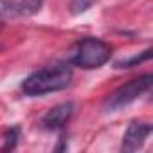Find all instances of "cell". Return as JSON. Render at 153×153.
<instances>
[{
	"label": "cell",
	"mask_w": 153,
	"mask_h": 153,
	"mask_svg": "<svg viewBox=\"0 0 153 153\" xmlns=\"http://www.w3.org/2000/svg\"><path fill=\"white\" fill-rule=\"evenodd\" d=\"M72 81V68L67 63H56L51 67H43L34 70L22 81L20 90L29 97L45 96L51 92H59L67 88Z\"/></svg>",
	"instance_id": "obj_1"
},
{
	"label": "cell",
	"mask_w": 153,
	"mask_h": 153,
	"mask_svg": "<svg viewBox=\"0 0 153 153\" xmlns=\"http://www.w3.org/2000/svg\"><path fill=\"white\" fill-rule=\"evenodd\" d=\"M110 56H112V47L106 42L88 36V38L81 40L74 47L68 61L74 67H81V68L92 70V68L103 67L110 59Z\"/></svg>",
	"instance_id": "obj_2"
},
{
	"label": "cell",
	"mask_w": 153,
	"mask_h": 153,
	"mask_svg": "<svg viewBox=\"0 0 153 153\" xmlns=\"http://www.w3.org/2000/svg\"><path fill=\"white\" fill-rule=\"evenodd\" d=\"M151 83H153V76L148 72V74H142L139 78H133L130 79L128 83L121 85L119 88H115L106 99H105V105L103 108L106 112H115V110H121L124 106H128L130 103L137 101L140 96H144L149 88H151Z\"/></svg>",
	"instance_id": "obj_3"
},
{
	"label": "cell",
	"mask_w": 153,
	"mask_h": 153,
	"mask_svg": "<svg viewBox=\"0 0 153 153\" xmlns=\"http://www.w3.org/2000/svg\"><path fill=\"white\" fill-rule=\"evenodd\" d=\"M151 124L149 123H142V121H133L128 130L124 131V137H123V144H121V151H137L144 146L146 139L149 137L151 133Z\"/></svg>",
	"instance_id": "obj_4"
},
{
	"label": "cell",
	"mask_w": 153,
	"mask_h": 153,
	"mask_svg": "<svg viewBox=\"0 0 153 153\" xmlns=\"http://www.w3.org/2000/svg\"><path fill=\"white\" fill-rule=\"evenodd\" d=\"M74 114V103H61V105H56L52 106L43 117H42V126L45 130H51V131H56V130H61L68 119L72 117Z\"/></svg>",
	"instance_id": "obj_5"
},
{
	"label": "cell",
	"mask_w": 153,
	"mask_h": 153,
	"mask_svg": "<svg viewBox=\"0 0 153 153\" xmlns=\"http://www.w3.org/2000/svg\"><path fill=\"white\" fill-rule=\"evenodd\" d=\"M43 2H45V0H20V2L16 4L18 15L33 16V15L40 13V9L43 7Z\"/></svg>",
	"instance_id": "obj_6"
},
{
	"label": "cell",
	"mask_w": 153,
	"mask_h": 153,
	"mask_svg": "<svg viewBox=\"0 0 153 153\" xmlns=\"http://www.w3.org/2000/svg\"><path fill=\"white\" fill-rule=\"evenodd\" d=\"M149 58H151V49H146L140 54H135L131 58H124L121 61H115V68H131V67H137V65L148 61Z\"/></svg>",
	"instance_id": "obj_7"
},
{
	"label": "cell",
	"mask_w": 153,
	"mask_h": 153,
	"mask_svg": "<svg viewBox=\"0 0 153 153\" xmlns=\"http://www.w3.org/2000/svg\"><path fill=\"white\" fill-rule=\"evenodd\" d=\"M20 139V126H11L6 133H4V144H2V151H11L16 148Z\"/></svg>",
	"instance_id": "obj_8"
},
{
	"label": "cell",
	"mask_w": 153,
	"mask_h": 153,
	"mask_svg": "<svg viewBox=\"0 0 153 153\" xmlns=\"http://www.w3.org/2000/svg\"><path fill=\"white\" fill-rule=\"evenodd\" d=\"M97 2V0H70L68 4V9H70V15L78 16V15H83L87 13L94 4Z\"/></svg>",
	"instance_id": "obj_9"
}]
</instances>
